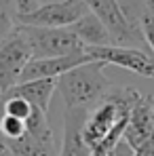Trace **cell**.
I'll list each match as a JSON object with an SVG mask.
<instances>
[{
    "label": "cell",
    "mask_w": 154,
    "mask_h": 156,
    "mask_svg": "<svg viewBox=\"0 0 154 156\" xmlns=\"http://www.w3.org/2000/svg\"><path fill=\"white\" fill-rule=\"evenodd\" d=\"M106 63L89 59L76 68L63 72L57 78L55 95L63 101L66 108H93L110 89V82L103 74Z\"/></svg>",
    "instance_id": "1"
},
{
    "label": "cell",
    "mask_w": 154,
    "mask_h": 156,
    "mask_svg": "<svg viewBox=\"0 0 154 156\" xmlns=\"http://www.w3.org/2000/svg\"><path fill=\"white\" fill-rule=\"evenodd\" d=\"M13 156H59L61 144L53 129L49 114L34 108L27 118V129L19 139L9 141Z\"/></svg>",
    "instance_id": "2"
},
{
    "label": "cell",
    "mask_w": 154,
    "mask_h": 156,
    "mask_svg": "<svg viewBox=\"0 0 154 156\" xmlns=\"http://www.w3.org/2000/svg\"><path fill=\"white\" fill-rule=\"evenodd\" d=\"M17 26L26 34L32 49V57H59V55L84 51V44L70 27H42L26 26V23H17Z\"/></svg>",
    "instance_id": "3"
},
{
    "label": "cell",
    "mask_w": 154,
    "mask_h": 156,
    "mask_svg": "<svg viewBox=\"0 0 154 156\" xmlns=\"http://www.w3.org/2000/svg\"><path fill=\"white\" fill-rule=\"evenodd\" d=\"M89 59H97L106 66H116L129 70L137 76L154 80V55L139 47H120V44H103V47H84Z\"/></svg>",
    "instance_id": "4"
},
{
    "label": "cell",
    "mask_w": 154,
    "mask_h": 156,
    "mask_svg": "<svg viewBox=\"0 0 154 156\" xmlns=\"http://www.w3.org/2000/svg\"><path fill=\"white\" fill-rule=\"evenodd\" d=\"M32 59V49L21 27L15 26L11 34L0 40V93H6L21 78L26 63Z\"/></svg>",
    "instance_id": "5"
},
{
    "label": "cell",
    "mask_w": 154,
    "mask_h": 156,
    "mask_svg": "<svg viewBox=\"0 0 154 156\" xmlns=\"http://www.w3.org/2000/svg\"><path fill=\"white\" fill-rule=\"evenodd\" d=\"M89 9L102 19L106 26L112 44H120V47H139V49H148L146 40L139 32H135L129 26L127 17L118 4V0H87Z\"/></svg>",
    "instance_id": "6"
},
{
    "label": "cell",
    "mask_w": 154,
    "mask_h": 156,
    "mask_svg": "<svg viewBox=\"0 0 154 156\" xmlns=\"http://www.w3.org/2000/svg\"><path fill=\"white\" fill-rule=\"evenodd\" d=\"M89 11L87 0H57L40 4L36 11L17 17V23L42 27H70Z\"/></svg>",
    "instance_id": "7"
},
{
    "label": "cell",
    "mask_w": 154,
    "mask_h": 156,
    "mask_svg": "<svg viewBox=\"0 0 154 156\" xmlns=\"http://www.w3.org/2000/svg\"><path fill=\"white\" fill-rule=\"evenodd\" d=\"M154 133V97L144 95L135 101L123 131V139L135 150Z\"/></svg>",
    "instance_id": "8"
},
{
    "label": "cell",
    "mask_w": 154,
    "mask_h": 156,
    "mask_svg": "<svg viewBox=\"0 0 154 156\" xmlns=\"http://www.w3.org/2000/svg\"><path fill=\"white\" fill-rule=\"evenodd\" d=\"M84 61H89L84 51L72 53V55H59V57H32L21 72L19 82L34 80V78H59L63 72L76 68Z\"/></svg>",
    "instance_id": "9"
},
{
    "label": "cell",
    "mask_w": 154,
    "mask_h": 156,
    "mask_svg": "<svg viewBox=\"0 0 154 156\" xmlns=\"http://www.w3.org/2000/svg\"><path fill=\"white\" fill-rule=\"evenodd\" d=\"M89 114V108H66L63 114V135L59 156H89L91 148L84 144L82 125Z\"/></svg>",
    "instance_id": "10"
},
{
    "label": "cell",
    "mask_w": 154,
    "mask_h": 156,
    "mask_svg": "<svg viewBox=\"0 0 154 156\" xmlns=\"http://www.w3.org/2000/svg\"><path fill=\"white\" fill-rule=\"evenodd\" d=\"M55 91H57V78H34V80L17 82L6 93L19 95V97L27 99L34 108H38V110L49 114L51 104L55 99Z\"/></svg>",
    "instance_id": "11"
},
{
    "label": "cell",
    "mask_w": 154,
    "mask_h": 156,
    "mask_svg": "<svg viewBox=\"0 0 154 156\" xmlns=\"http://www.w3.org/2000/svg\"><path fill=\"white\" fill-rule=\"evenodd\" d=\"M70 30L80 38V42L84 47H103V44H112V38L108 34L106 26L102 23V19L89 9L78 21H74Z\"/></svg>",
    "instance_id": "12"
},
{
    "label": "cell",
    "mask_w": 154,
    "mask_h": 156,
    "mask_svg": "<svg viewBox=\"0 0 154 156\" xmlns=\"http://www.w3.org/2000/svg\"><path fill=\"white\" fill-rule=\"evenodd\" d=\"M26 129H27V120L2 112V118H0V135H2L6 141L19 139V137L26 133Z\"/></svg>",
    "instance_id": "13"
},
{
    "label": "cell",
    "mask_w": 154,
    "mask_h": 156,
    "mask_svg": "<svg viewBox=\"0 0 154 156\" xmlns=\"http://www.w3.org/2000/svg\"><path fill=\"white\" fill-rule=\"evenodd\" d=\"M141 34H144L148 51L154 55V13L152 11H148L146 17H144V21H141Z\"/></svg>",
    "instance_id": "14"
},
{
    "label": "cell",
    "mask_w": 154,
    "mask_h": 156,
    "mask_svg": "<svg viewBox=\"0 0 154 156\" xmlns=\"http://www.w3.org/2000/svg\"><path fill=\"white\" fill-rule=\"evenodd\" d=\"M13 4H15L17 17H21V15H27V13L36 11L40 6V0H13Z\"/></svg>",
    "instance_id": "15"
},
{
    "label": "cell",
    "mask_w": 154,
    "mask_h": 156,
    "mask_svg": "<svg viewBox=\"0 0 154 156\" xmlns=\"http://www.w3.org/2000/svg\"><path fill=\"white\" fill-rule=\"evenodd\" d=\"M133 156H154V133L139 146L133 150Z\"/></svg>",
    "instance_id": "16"
},
{
    "label": "cell",
    "mask_w": 154,
    "mask_h": 156,
    "mask_svg": "<svg viewBox=\"0 0 154 156\" xmlns=\"http://www.w3.org/2000/svg\"><path fill=\"white\" fill-rule=\"evenodd\" d=\"M108 156H133V148L129 146L125 139H120V141L112 148V152H110Z\"/></svg>",
    "instance_id": "17"
},
{
    "label": "cell",
    "mask_w": 154,
    "mask_h": 156,
    "mask_svg": "<svg viewBox=\"0 0 154 156\" xmlns=\"http://www.w3.org/2000/svg\"><path fill=\"white\" fill-rule=\"evenodd\" d=\"M0 156H13V152H11V146H9V141L0 135Z\"/></svg>",
    "instance_id": "18"
},
{
    "label": "cell",
    "mask_w": 154,
    "mask_h": 156,
    "mask_svg": "<svg viewBox=\"0 0 154 156\" xmlns=\"http://www.w3.org/2000/svg\"><path fill=\"white\" fill-rule=\"evenodd\" d=\"M2 101H4V97H2V93H0V118H2V112H4V108H2Z\"/></svg>",
    "instance_id": "19"
},
{
    "label": "cell",
    "mask_w": 154,
    "mask_h": 156,
    "mask_svg": "<svg viewBox=\"0 0 154 156\" xmlns=\"http://www.w3.org/2000/svg\"><path fill=\"white\" fill-rule=\"evenodd\" d=\"M146 4L150 6V11H152V13H154V0H146Z\"/></svg>",
    "instance_id": "20"
},
{
    "label": "cell",
    "mask_w": 154,
    "mask_h": 156,
    "mask_svg": "<svg viewBox=\"0 0 154 156\" xmlns=\"http://www.w3.org/2000/svg\"><path fill=\"white\" fill-rule=\"evenodd\" d=\"M0 4H9V6H15V4H13V0H0Z\"/></svg>",
    "instance_id": "21"
},
{
    "label": "cell",
    "mask_w": 154,
    "mask_h": 156,
    "mask_svg": "<svg viewBox=\"0 0 154 156\" xmlns=\"http://www.w3.org/2000/svg\"><path fill=\"white\" fill-rule=\"evenodd\" d=\"M47 2H57V0H40V4H47Z\"/></svg>",
    "instance_id": "22"
}]
</instances>
